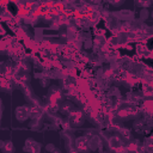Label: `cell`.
<instances>
[{
	"label": "cell",
	"instance_id": "obj_3",
	"mask_svg": "<svg viewBox=\"0 0 153 153\" xmlns=\"http://www.w3.org/2000/svg\"><path fill=\"white\" fill-rule=\"evenodd\" d=\"M61 112L62 114H67V115H71L72 112H74V105L72 104V103H69V102H66V103H63L62 105H61Z\"/></svg>",
	"mask_w": 153,
	"mask_h": 153
},
{
	"label": "cell",
	"instance_id": "obj_4",
	"mask_svg": "<svg viewBox=\"0 0 153 153\" xmlns=\"http://www.w3.org/2000/svg\"><path fill=\"white\" fill-rule=\"evenodd\" d=\"M27 115H29V111H27L26 108L20 106V108L17 109V118H18L19 121H24V120H26V118H27Z\"/></svg>",
	"mask_w": 153,
	"mask_h": 153
},
{
	"label": "cell",
	"instance_id": "obj_2",
	"mask_svg": "<svg viewBox=\"0 0 153 153\" xmlns=\"http://www.w3.org/2000/svg\"><path fill=\"white\" fill-rule=\"evenodd\" d=\"M1 151H2V153H13L14 146L11 141H2L1 142Z\"/></svg>",
	"mask_w": 153,
	"mask_h": 153
},
{
	"label": "cell",
	"instance_id": "obj_1",
	"mask_svg": "<svg viewBox=\"0 0 153 153\" xmlns=\"http://www.w3.org/2000/svg\"><path fill=\"white\" fill-rule=\"evenodd\" d=\"M68 120H69V123L73 127H79V126H81L84 123V115L81 112H79V111H74V112H72L69 115Z\"/></svg>",
	"mask_w": 153,
	"mask_h": 153
},
{
	"label": "cell",
	"instance_id": "obj_5",
	"mask_svg": "<svg viewBox=\"0 0 153 153\" xmlns=\"http://www.w3.org/2000/svg\"><path fill=\"white\" fill-rule=\"evenodd\" d=\"M38 146H39V143H37L35 140H32V139H27V140L25 141L24 149H25L26 152H31L32 149H35V148L38 147Z\"/></svg>",
	"mask_w": 153,
	"mask_h": 153
},
{
	"label": "cell",
	"instance_id": "obj_6",
	"mask_svg": "<svg viewBox=\"0 0 153 153\" xmlns=\"http://www.w3.org/2000/svg\"><path fill=\"white\" fill-rule=\"evenodd\" d=\"M75 148L79 149V151H84L87 148V141L84 139V137H80L75 141Z\"/></svg>",
	"mask_w": 153,
	"mask_h": 153
},
{
	"label": "cell",
	"instance_id": "obj_7",
	"mask_svg": "<svg viewBox=\"0 0 153 153\" xmlns=\"http://www.w3.org/2000/svg\"><path fill=\"white\" fill-rule=\"evenodd\" d=\"M39 148H41V147L38 146V147H36L35 149H32V151H31V152H29V153H39Z\"/></svg>",
	"mask_w": 153,
	"mask_h": 153
},
{
	"label": "cell",
	"instance_id": "obj_8",
	"mask_svg": "<svg viewBox=\"0 0 153 153\" xmlns=\"http://www.w3.org/2000/svg\"><path fill=\"white\" fill-rule=\"evenodd\" d=\"M53 153H60V151H59V149H57V151H56V149H55V151H54V152H53Z\"/></svg>",
	"mask_w": 153,
	"mask_h": 153
}]
</instances>
